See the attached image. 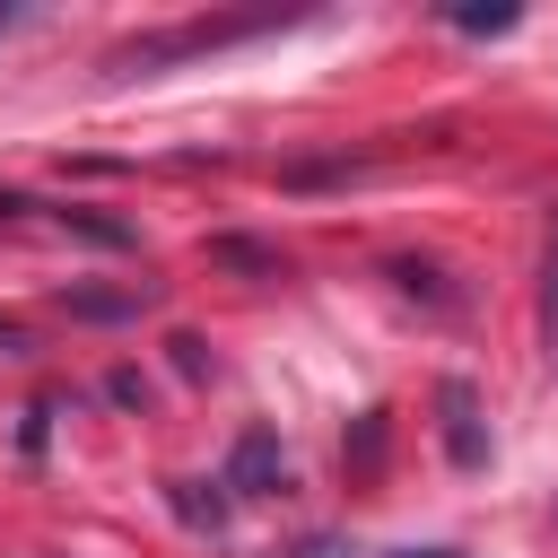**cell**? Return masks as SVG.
<instances>
[{"label":"cell","mask_w":558,"mask_h":558,"mask_svg":"<svg viewBox=\"0 0 558 558\" xmlns=\"http://www.w3.org/2000/svg\"><path fill=\"white\" fill-rule=\"evenodd\" d=\"M445 453H453L462 471H480V462H488V445H480V401H471V384H445Z\"/></svg>","instance_id":"obj_1"},{"label":"cell","mask_w":558,"mask_h":558,"mask_svg":"<svg viewBox=\"0 0 558 558\" xmlns=\"http://www.w3.org/2000/svg\"><path fill=\"white\" fill-rule=\"evenodd\" d=\"M279 471H288V462H279V436H262V427H253V436L235 445V462H227V488L262 497V488H279Z\"/></svg>","instance_id":"obj_2"},{"label":"cell","mask_w":558,"mask_h":558,"mask_svg":"<svg viewBox=\"0 0 558 558\" xmlns=\"http://www.w3.org/2000/svg\"><path fill=\"white\" fill-rule=\"evenodd\" d=\"M148 305V288H122V296H96V288H78L70 296V314H140Z\"/></svg>","instance_id":"obj_3"},{"label":"cell","mask_w":558,"mask_h":558,"mask_svg":"<svg viewBox=\"0 0 558 558\" xmlns=\"http://www.w3.org/2000/svg\"><path fill=\"white\" fill-rule=\"evenodd\" d=\"M453 26H462V35H506L514 9H453Z\"/></svg>","instance_id":"obj_4"},{"label":"cell","mask_w":558,"mask_h":558,"mask_svg":"<svg viewBox=\"0 0 558 558\" xmlns=\"http://www.w3.org/2000/svg\"><path fill=\"white\" fill-rule=\"evenodd\" d=\"M541 305H549V340H558V227H549V270H541Z\"/></svg>","instance_id":"obj_5"},{"label":"cell","mask_w":558,"mask_h":558,"mask_svg":"<svg viewBox=\"0 0 558 558\" xmlns=\"http://www.w3.org/2000/svg\"><path fill=\"white\" fill-rule=\"evenodd\" d=\"M401 558H453V549H401Z\"/></svg>","instance_id":"obj_6"},{"label":"cell","mask_w":558,"mask_h":558,"mask_svg":"<svg viewBox=\"0 0 558 558\" xmlns=\"http://www.w3.org/2000/svg\"><path fill=\"white\" fill-rule=\"evenodd\" d=\"M0 26H9V9H0Z\"/></svg>","instance_id":"obj_7"}]
</instances>
